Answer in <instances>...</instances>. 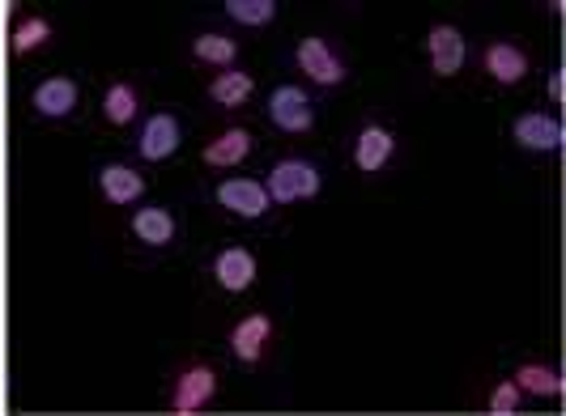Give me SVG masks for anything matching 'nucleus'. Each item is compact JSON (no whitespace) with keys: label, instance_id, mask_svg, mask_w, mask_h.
I'll list each match as a JSON object with an SVG mask.
<instances>
[{"label":"nucleus","instance_id":"1","mask_svg":"<svg viewBox=\"0 0 566 416\" xmlns=\"http://www.w3.org/2000/svg\"><path fill=\"white\" fill-rule=\"evenodd\" d=\"M222 387H227V378H222V365L218 361H205V358L184 361L167 383V413L175 416L209 413V408H218Z\"/></svg>","mask_w":566,"mask_h":416},{"label":"nucleus","instance_id":"2","mask_svg":"<svg viewBox=\"0 0 566 416\" xmlns=\"http://www.w3.org/2000/svg\"><path fill=\"white\" fill-rule=\"evenodd\" d=\"M264 188H269L277 209L312 204V200L324 195V167H319L315 158H303V153H285V158H277V162L269 167Z\"/></svg>","mask_w":566,"mask_h":416},{"label":"nucleus","instance_id":"3","mask_svg":"<svg viewBox=\"0 0 566 416\" xmlns=\"http://www.w3.org/2000/svg\"><path fill=\"white\" fill-rule=\"evenodd\" d=\"M290 64L303 73V82L315 89H340L349 82V60L328 34H303L290 43Z\"/></svg>","mask_w":566,"mask_h":416},{"label":"nucleus","instance_id":"4","mask_svg":"<svg viewBox=\"0 0 566 416\" xmlns=\"http://www.w3.org/2000/svg\"><path fill=\"white\" fill-rule=\"evenodd\" d=\"M264 119L269 128H277L282 137H307L319 124V103L307 85L298 82H277L264 94Z\"/></svg>","mask_w":566,"mask_h":416},{"label":"nucleus","instance_id":"5","mask_svg":"<svg viewBox=\"0 0 566 416\" xmlns=\"http://www.w3.org/2000/svg\"><path fill=\"white\" fill-rule=\"evenodd\" d=\"M209 195H213V204H218L227 217H234V222L260 225L277 213V204H273V195L264 188V179H252V174H222V179L209 188Z\"/></svg>","mask_w":566,"mask_h":416},{"label":"nucleus","instance_id":"6","mask_svg":"<svg viewBox=\"0 0 566 416\" xmlns=\"http://www.w3.org/2000/svg\"><path fill=\"white\" fill-rule=\"evenodd\" d=\"M273 344H277V319L269 310L239 314L227 332V353L239 370H260L273 353Z\"/></svg>","mask_w":566,"mask_h":416},{"label":"nucleus","instance_id":"7","mask_svg":"<svg viewBox=\"0 0 566 416\" xmlns=\"http://www.w3.org/2000/svg\"><path fill=\"white\" fill-rule=\"evenodd\" d=\"M184 140H188V124H184V115L170 111V107H158V111L142 115L133 149H137V158H142V162L163 167V162H170V158L184 149Z\"/></svg>","mask_w":566,"mask_h":416},{"label":"nucleus","instance_id":"8","mask_svg":"<svg viewBox=\"0 0 566 416\" xmlns=\"http://www.w3.org/2000/svg\"><path fill=\"white\" fill-rule=\"evenodd\" d=\"M400 153V132L392 124H384V119H367V124H358L354 128V137H349V167L358 170V174H384V170L397 162Z\"/></svg>","mask_w":566,"mask_h":416},{"label":"nucleus","instance_id":"9","mask_svg":"<svg viewBox=\"0 0 566 416\" xmlns=\"http://www.w3.org/2000/svg\"><path fill=\"white\" fill-rule=\"evenodd\" d=\"M128 234L137 247L163 255V250H175V243L184 238V217L167 200H145L128 213Z\"/></svg>","mask_w":566,"mask_h":416},{"label":"nucleus","instance_id":"10","mask_svg":"<svg viewBox=\"0 0 566 416\" xmlns=\"http://www.w3.org/2000/svg\"><path fill=\"white\" fill-rule=\"evenodd\" d=\"M422 56H426V68H430L439 82L460 77L464 64H469V34H464V26H455V22H434V26L422 34Z\"/></svg>","mask_w":566,"mask_h":416},{"label":"nucleus","instance_id":"11","mask_svg":"<svg viewBox=\"0 0 566 416\" xmlns=\"http://www.w3.org/2000/svg\"><path fill=\"white\" fill-rule=\"evenodd\" d=\"M82 98H85V85L77 73H48L43 82H34L30 89V111L48 124H64L73 115L82 111Z\"/></svg>","mask_w":566,"mask_h":416},{"label":"nucleus","instance_id":"12","mask_svg":"<svg viewBox=\"0 0 566 416\" xmlns=\"http://www.w3.org/2000/svg\"><path fill=\"white\" fill-rule=\"evenodd\" d=\"M209 277L213 285L227 294V298H239L248 294L255 280H260V255H255L248 243H222V247L209 255Z\"/></svg>","mask_w":566,"mask_h":416},{"label":"nucleus","instance_id":"13","mask_svg":"<svg viewBox=\"0 0 566 416\" xmlns=\"http://www.w3.org/2000/svg\"><path fill=\"white\" fill-rule=\"evenodd\" d=\"M94 188L103 195V204H112V209H137L145 192H149V179H145V170L137 162L112 158V162L94 167Z\"/></svg>","mask_w":566,"mask_h":416},{"label":"nucleus","instance_id":"14","mask_svg":"<svg viewBox=\"0 0 566 416\" xmlns=\"http://www.w3.org/2000/svg\"><path fill=\"white\" fill-rule=\"evenodd\" d=\"M511 140L520 153H533V158H549L563 149V119L554 111H541V107H528L511 119Z\"/></svg>","mask_w":566,"mask_h":416},{"label":"nucleus","instance_id":"15","mask_svg":"<svg viewBox=\"0 0 566 416\" xmlns=\"http://www.w3.org/2000/svg\"><path fill=\"white\" fill-rule=\"evenodd\" d=\"M482 73L499 89H515V85L528 82L533 73V56L520 39H485L482 47Z\"/></svg>","mask_w":566,"mask_h":416},{"label":"nucleus","instance_id":"16","mask_svg":"<svg viewBox=\"0 0 566 416\" xmlns=\"http://www.w3.org/2000/svg\"><path fill=\"white\" fill-rule=\"evenodd\" d=\"M255 149H260V137H255L248 124H230L222 132H213V137L200 145V167L205 170H239L248 158H252Z\"/></svg>","mask_w":566,"mask_h":416},{"label":"nucleus","instance_id":"17","mask_svg":"<svg viewBox=\"0 0 566 416\" xmlns=\"http://www.w3.org/2000/svg\"><path fill=\"white\" fill-rule=\"evenodd\" d=\"M98 115H103V124L115 128V132H124V128H137L145 115V103H142V85L128 82V77H115V82L103 85V94H98Z\"/></svg>","mask_w":566,"mask_h":416},{"label":"nucleus","instance_id":"18","mask_svg":"<svg viewBox=\"0 0 566 416\" xmlns=\"http://www.w3.org/2000/svg\"><path fill=\"white\" fill-rule=\"evenodd\" d=\"M255 94H260V82H255L248 68H239V64L213 73L209 85H205V103H209L213 111H243Z\"/></svg>","mask_w":566,"mask_h":416},{"label":"nucleus","instance_id":"19","mask_svg":"<svg viewBox=\"0 0 566 416\" xmlns=\"http://www.w3.org/2000/svg\"><path fill=\"white\" fill-rule=\"evenodd\" d=\"M188 56H192V64H200V68L222 73V68H234V64H239V39H234L230 30L205 26L188 39Z\"/></svg>","mask_w":566,"mask_h":416},{"label":"nucleus","instance_id":"20","mask_svg":"<svg viewBox=\"0 0 566 416\" xmlns=\"http://www.w3.org/2000/svg\"><path fill=\"white\" fill-rule=\"evenodd\" d=\"M56 43V22L48 13H18L9 22V56L27 60Z\"/></svg>","mask_w":566,"mask_h":416},{"label":"nucleus","instance_id":"21","mask_svg":"<svg viewBox=\"0 0 566 416\" xmlns=\"http://www.w3.org/2000/svg\"><path fill=\"white\" fill-rule=\"evenodd\" d=\"M511 383L524 391V399H558L563 395V370L554 361H520Z\"/></svg>","mask_w":566,"mask_h":416},{"label":"nucleus","instance_id":"22","mask_svg":"<svg viewBox=\"0 0 566 416\" xmlns=\"http://www.w3.org/2000/svg\"><path fill=\"white\" fill-rule=\"evenodd\" d=\"M277 13H282V4H277V0H227V4H222V18L239 30L273 26V22H277Z\"/></svg>","mask_w":566,"mask_h":416},{"label":"nucleus","instance_id":"23","mask_svg":"<svg viewBox=\"0 0 566 416\" xmlns=\"http://www.w3.org/2000/svg\"><path fill=\"white\" fill-rule=\"evenodd\" d=\"M520 408H524V391L515 387L511 378H499V383H490V391H485V413L515 416Z\"/></svg>","mask_w":566,"mask_h":416},{"label":"nucleus","instance_id":"24","mask_svg":"<svg viewBox=\"0 0 566 416\" xmlns=\"http://www.w3.org/2000/svg\"><path fill=\"white\" fill-rule=\"evenodd\" d=\"M545 98H549V107L563 103V68H558V64L545 68Z\"/></svg>","mask_w":566,"mask_h":416}]
</instances>
